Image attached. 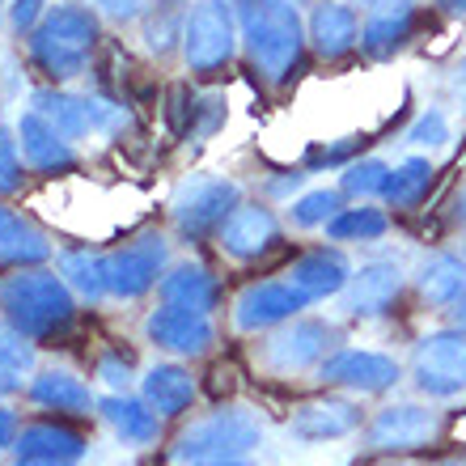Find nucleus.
<instances>
[{"mask_svg":"<svg viewBox=\"0 0 466 466\" xmlns=\"http://www.w3.org/2000/svg\"><path fill=\"white\" fill-rule=\"evenodd\" d=\"M0 319L25 339H56L73 327L76 293L47 268H13L0 276Z\"/></svg>","mask_w":466,"mask_h":466,"instance_id":"obj_1","label":"nucleus"},{"mask_svg":"<svg viewBox=\"0 0 466 466\" xmlns=\"http://www.w3.org/2000/svg\"><path fill=\"white\" fill-rule=\"evenodd\" d=\"M238 5V35H242L246 60L271 86H284L306 51V25L293 5L280 0H233Z\"/></svg>","mask_w":466,"mask_h":466,"instance_id":"obj_2","label":"nucleus"},{"mask_svg":"<svg viewBox=\"0 0 466 466\" xmlns=\"http://www.w3.org/2000/svg\"><path fill=\"white\" fill-rule=\"evenodd\" d=\"M94 47H98V13L86 9V5H56L30 30V60L51 81L81 76Z\"/></svg>","mask_w":466,"mask_h":466,"instance_id":"obj_3","label":"nucleus"},{"mask_svg":"<svg viewBox=\"0 0 466 466\" xmlns=\"http://www.w3.org/2000/svg\"><path fill=\"white\" fill-rule=\"evenodd\" d=\"M238 17L229 0H199L183 22V60L191 76H217L229 68L238 51Z\"/></svg>","mask_w":466,"mask_h":466,"instance_id":"obj_4","label":"nucleus"},{"mask_svg":"<svg viewBox=\"0 0 466 466\" xmlns=\"http://www.w3.org/2000/svg\"><path fill=\"white\" fill-rule=\"evenodd\" d=\"M258 441H263L258 411H250V407H221V411H212L208 420L191 424L178 437L174 458L183 466L204 462V458H238V454H250Z\"/></svg>","mask_w":466,"mask_h":466,"instance_id":"obj_5","label":"nucleus"},{"mask_svg":"<svg viewBox=\"0 0 466 466\" xmlns=\"http://www.w3.org/2000/svg\"><path fill=\"white\" fill-rule=\"evenodd\" d=\"M242 204V187L233 178H221V174H196L178 183L170 199V217L178 225V233L187 238H204V233H217L225 225L233 208Z\"/></svg>","mask_w":466,"mask_h":466,"instance_id":"obj_6","label":"nucleus"},{"mask_svg":"<svg viewBox=\"0 0 466 466\" xmlns=\"http://www.w3.org/2000/svg\"><path fill=\"white\" fill-rule=\"evenodd\" d=\"M339 344V331L335 322L327 319H289L276 327V335L263 348V365L276 373V378H293V373H306V369H319L327 356Z\"/></svg>","mask_w":466,"mask_h":466,"instance_id":"obj_7","label":"nucleus"},{"mask_svg":"<svg viewBox=\"0 0 466 466\" xmlns=\"http://www.w3.org/2000/svg\"><path fill=\"white\" fill-rule=\"evenodd\" d=\"M411 381L429 399H454L466 390V331H432L411 352Z\"/></svg>","mask_w":466,"mask_h":466,"instance_id":"obj_8","label":"nucleus"},{"mask_svg":"<svg viewBox=\"0 0 466 466\" xmlns=\"http://www.w3.org/2000/svg\"><path fill=\"white\" fill-rule=\"evenodd\" d=\"M445 420L424 403H390L369 420L365 450L369 454H407V450H424L441 437Z\"/></svg>","mask_w":466,"mask_h":466,"instance_id":"obj_9","label":"nucleus"},{"mask_svg":"<svg viewBox=\"0 0 466 466\" xmlns=\"http://www.w3.org/2000/svg\"><path fill=\"white\" fill-rule=\"evenodd\" d=\"M399 378H403V365L373 348H335L319 365L322 386H339L352 394H386Z\"/></svg>","mask_w":466,"mask_h":466,"instance_id":"obj_10","label":"nucleus"},{"mask_svg":"<svg viewBox=\"0 0 466 466\" xmlns=\"http://www.w3.org/2000/svg\"><path fill=\"white\" fill-rule=\"evenodd\" d=\"M166 255L170 250H166L161 233H145V238L127 242L123 250H111L106 255V293L123 297V301L145 297L166 276Z\"/></svg>","mask_w":466,"mask_h":466,"instance_id":"obj_11","label":"nucleus"},{"mask_svg":"<svg viewBox=\"0 0 466 466\" xmlns=\"http://www.w3.org/2000/svg\"><path fill=\"white\" fill-rule=\"evenodd\" d=\"M306 306H314L293 280H263V284H250L238 301H233V327L246 335L255 331H271L280 322L297 319Z\"/></svg>","mask_w":466,"mask_h":466,"instance_id":"obj_12","label":"nucleus"},{"mask_svg":"<svg viewBox=\"0 0 466 466\" xmlns=\"http://www.w3.org/2000/svg\"><path fill=\"white\" fill-rule=\"evenodd\" d=\"M30 106H35L38 115H47L68 140H81V136H94V132H111V127L123 123L119 106H111V102H102V98H76V94H64V89H35Z\"/></svg>","mask_w":466,"mask_h":466,"instance_id":"obj_13","label":"nucleus"},{"mask_svg":"<svg viewBox=\"0 0 466 466\" xmlns=\"http://www.w3.org/2000/svg\"><path fill=\"white\" fill-rule=\"evenodd\" d=\"M145 335L170 356H204L212 348V339H217L208 314L204 309H183V306L153 309L145 322Z\"/></svg>","mask_w":466,"mask_h":466,"instance_id":"obj_14","label":"nucleus"},{"mask_svg":"<svg viewBox=\"0 0 466 466\" xmlns=\"http://www.w3.org/2000/svg\"><path fill=\"white\" fill-rule=\"evenodd\" d=\"M276 242H280V221L271 217V208H258V204H238L217 229V246L238 263L268 255Z\"/></svg>","mask_w":466,"mask_h":466,"instance_id":"obj_15","label":"nucleus"},{"mask_svg":"<svg viewBox=\"0 0 466 466\" xmlns=\"http://www.w3.org/2000/svg\"><path fill=\"white\" fill-rule=\"evenodd\" d=\"M360 407L352 403V399H309V403H301L289 416V432H293L297 441H339V437H352L356 429H360Z\"/></svg>","mask_w":466,"mask_h":466,"instance_id":"obj_16","label":"nucleus"},{"mask_svg":"<svg viewBox=\"0 0 466 466\" xmlns=\"http://www.w3.org/2000/svg\"><path fill=\"white\" fill-rule=\"evenodd\" d=\"M403 293V271L394 263H365L360 271H352L344 284V309L352 319H381L390 314V306Z\"/></svg>","mask_w":466,"mask_h":466,"instance_id":"obj_17","label":"nucleus"},{"mask_svg":"<svg viewBox=\"0 0 466 466\" xmlns=\"http://www.w3.org/2000/svg\"><path fill=\"white\" fill-rule=\"evenodd\" d=\"M17 145H22V157L43 174H60V170H73L76 166L73 140H68L47 115H38L35 106L17 119Z\"/></svg>","mask_w":466,"mask_h":466,"instance_id":"obj_18","label":"nucleus"},{"mask_svg":"<svg viewBox=\"0 0 466 466\" xmlns=\"http://www.w3.org/2000/svg\"><path fill=\"white\" fill-rule=\"evenodd\" d=\"M416 30V9L411 0H378L369 5V17L360 25V47L369 60H390Z\"/></svg>","mask_w":466,"mask_h":466,"instance_id":"obj_19","label":"nucleus"},{"mask_svg":"<svg viewBox=\"0 0 466 466\" xmlns=\"http://www.w3.org/2000/svg\"><path fill=\"white\" fill-rule=\"evenodd\" d=\"M306 38L314 43L322 60H344V56H352L360 47V17L344 0H322L319 9L309 13Z\"/></svg>","mask_w":466,"mask_h":466,"instance_id":"obj_20","label":"nucleus"},{"mask_svg":"<svg viewBox=\"0 0 466 466\" xmlns=\"http://www.w3.org/2000/svg\"><path fill=\"white\" fill-rule=\"evenodd\" d=\"M348 276H352V263L344 258V250H309L289 268V280L309 297V301H322V297H339L344 293Z\"/></svg>","mask_w":466,"mask_h":466,"instance_id":"obj_21","label":"nucleus"},{"mask_svg":"<svg viewBox=\"0 0 466 466\" xmlns=\"http://www.w3.org/2000/svg\"><path fill=\"white\" fill-rule=\"evenodd\" d=\"M157 293L166 306H183V309H217L221 301V284L212 276L208 268H199V263H174L166 276L157 280Z\"/></svg>","mask_w":466,"mask_h":466,"instance_id":"obj_22","label":"nucleus"},{"mask_svg":"<svg viewBox=\"0 0 466 466\" xmlns=\"http://www.w3.org/2000/svg\"><path fill=\"white\" fill-rule=\"evenodd\" d=\"M140 399H145L161 420H174L196 403V378H191L183 365H153L145 373V381H140Z\"/></svg>","mask_w":466,"mask_h":466,"instance_id":"obj_23","label":"nucleus"},{"mask_svg":"<svg viewBox=\"0 0 466 466\" xmlns=\"http://www.w3.org/2000/svg\"><path fill=\"white\" fill-rule=\"evenodd\" d=\"M98 416L106 420L115 429V437L127 445H148L157 441V429H161V416L145 399H132V394H106L98 399Z\"/></svg>","mask_w":466,"mask_h":466,"instance_id":"obj_24","label":"nucleus"},{"mask_svg":"<svg viewBox=\"0 0 466 466\" xmlns=\"http://www.w3.org/2000/svg\"><path fill=\"white\" fill-rule=\"evenodd\" d=\"M30 399L38 407H47V411H64V416H89L98 399L89 390L81 378H73L68 369H47V373H38L35 386H30Z\"/></svg>","mask_w":466,"mask_h":466,"instance_id":"obj_25","label":"nucleus"},{"mask_svg":"<svg viewBox=\"0 0 466 466\" xmlns=\"http://www.w3.org/2000/svg\"><path fill=\"white\" fill-rule=\"evenodd\" d=\"M17 458H76L86 454V437L68 424H56V420H38V424H25L17 432Z\"/></svg>","mask_w":466,"mask_h":466,"instance_id":"obj_26","label":"nucleus"},{"mask_svg":"<svg viewBox=\"0 0 466 466\" xmlns=\"http://www.w3.org/2000/svg\"><path fill=\"white\" fill-rule=\"evenodd\" d=\"M416 293L429 301V306L454 309L466 297V263L458 255H432L416 276Z\"/></svg>","mask_w":466,"mask_h":466,"instance_id":"obj_27","label":"nucleus"},{"mask_svg":"<svg viewBox=\"0 0 466 466\" xmlns=\"http://www.w3.org/2000/svg\"><path fill=\"white\" fill-rule=\"evenodd\" d=\"M47 255H51V246L35 225L22 221L17 212L0 208V258H5V263H13V268H35V263H43Z\"/></svg>","mask_w":466,"mask_h":466,"instance_id":"obj_28","label":"nucleus"},{"mask_svg":"<svg viewBox=\"0 0 466 466\" xmlns=\"http://www.w3.org/2000/svg\"><path fill=\"white\" fill-rule=\"evenodd\" d=\"M432 178H437V170H432V161L429 157H407L399 161L390 170V178H386V204L390 208H416L420 199L429 196V187Z\"/></svg>","mask_w":466,"mask_h":466,"instance_id":"obj_29","label":"nucleus"},{"mask_svg":"<svg viewBox=\"0 0 466 466\" xmlns=\"http://www.w3.org/2000/svg\"><path fill=\"white\" fill-rule=\"evenodd\" d=\"M60 276L68 280L76 297L86 301H102L106 293V255H89V250H64L60 255Z\"/></svg>","mask_w":466,"mask_h":466,"instance_id":"obj_30","label":"nucleus"},{"mask_svg":"<svg viewBox=\"0 0 466 466\" xmlns=\"http://www.w3.org/2000/svg\"><path fill=\"white\" fill-rule=\"evenodd\" d=\"M331 242H378L381 233L390 229V217L381 208H339L331 221L322 225Z\"/></svg>","mask_w":466,"mask_h":466,"instance_id":"obj_31","label":"nucleus"},{"mask_svg":"<svg viewBox=\"0 0 466 466\" xmlns=\"http://www.w3.org/2000/svg\"><path fill=\"white\" fill-rule=\"evenodd\" d=\"M339 208H344V191H339V187H319V191L293 199L289 221H293L297 229H319V225H327Z\"/></svg>","mask_w":466,"mask_h":466,"instance_id":"obj_32","label":"nucleus"},{"mask_svg":"<svg viewBox=\"0 0 466 466\" xmlns=\"http://www.w3.org/2000/svg\"><path fill=\"white\" fill-rule=\"evenodd\" d=\"M386 178H390V166L381 157H360V161H352L344 170V178H339V191L344 196H381L386 191Z\"/></svg>","mask_w":466,"mask_h":466,"instance_id":"obj_33","label":"nucleus"},{"mask_svg":"<svg viewBox=\"0 0 466 466\" xmlns=\"http://www.w3.org/2000/svg\"><path fill=\"white\" fill-rule=\"evenodd\" d=\"M407 145L445 148V145H450V123H445V115L441 111H420L416 123L407 127Z\"/></svg>","mask_w":466,"mask_h":466,"instance_id":"obj_34","label":"nucleus"},{"mask_svg":"<svg viewBox=\"0 0 466 466\" xmlns=\"http://www.w3.org/2000/svg\"><path fill=\"white\" fill-rule=\"evenodd\" d=\"M22 187V157H17V140L0 127V196H13Z\"/></svg>","mask_w":466,"mask_h":466,"instance_id":"obj_35","label":"nucleus"},{"mask_svg":"<svg viewBox=\"0 0 466 466\" xmlns=\"http://www.w3.org/2000/svg\"><path fill=\"white\" fill-rule=\"evenodd\" d=\"M94 13H102L106 22H136L140 13H145V0H89Z\"/></svg>","mask_w":466,"mask_h":466,"instance_id":"obj_36","label":"nucleus"},{"mask_svg":"<svg viewBox=\"0 0 466 466\" xmlns=\"http://www.w3.org/2000/svg\"><path fill=\"white\" fill-rule=\"evenodd\" d=\"M98 373L106 386H115V394L127 390V378H132V369H127V360H119V356H102L98 360Z\"/></svg>","mask_w":466,"mask_h":466,"instance_id":"obj_37","label":"nucleus"},{"mask_svg":"<svg viewBox=\"0 0 466 466\" xmlns=\"http://www.w3.org/2000/svg\"><path fill=\"white\" fill-rule=\"evenodd\" d=\"M9 17H13V25H17V30H25V35H30V30L43 22V0H13Z\"/></svg>","mask_w":466,"mask_h":466,"instance_id":"obj_38","label":"nucleus"},{"mask_svg":"<svg viewBox=\"0 0 466 466\" xmlns=\"http://www.w3.org/2000/svg\"><path fill=\"white\" fill-rule=\"evenodd\" d=\"M17 390H22V369H13L0 360V399H5V394H17Z\"/></svg>","mask_w":466,"mask_h":466,"instance_id":"obj_39","label":"nucleus"},{"mask_svg":"<svg viewBox=\"0 0 466 466\" xmlns=\"http://www.w3.org/2000/svg\"><path fill=\"white\" fill-rule=\"evenodd\" d=\"M17 441V420H13L9 407H0V445H13Z\"/></svg>","mask_w":466,"mask_h":466,"instance_id":"obj_40","label":"nucleus"},{"mask_svg":"<svg viewBox=\"0 0 466 466\" xmlns=\"http://www.w3.org/2000/svg\"><path fill=\"white\" fill-rule=\"evenodd\" d=\"M191 466H255L246 454H238V458H204V462H191Z\"/></svg>","mask_w":466,"mask_h":466,"instance_id":"obj_41","label":"nucleus"},{"mask_svg":"<svg viewBox=\"0 0 466 466\" xmlns=\"http://www.w3.org/2000/svg\"><path fill=\"white\" fill-rule=\"evenodd\" d=\"M17 466H73L68 458H17Z\"/></svg>","mask_w":466,"mask_h":466,"instance_id":"obj_42","label":"nucleus"},{"mask_svg":"<svg viewBox=\"0 0 466 466\" xmlns=\"http://www.w3.org/2000/svg\"><path fill=\"white\" fill-rule=\"evenodd\" d=\"M445 13H454V17H466V0H437Z\"/></svg>","mask_w":466,"mask_h":466,"instance_id":"obj_43","label":"nucleus"},{"mask_svg":"<svg viewBox=\"0 0 466 466\" xmlns=\"http://www.w3.org/2000/svg\"><path fill=\"white\" fill-rule=\"evenodd\" d=\"M454 327H458V331H466V297L454 306Z\"/></svg>","mask_w":466,"mask_h":466,"instance_id":"obj_44","label":"nucleus"},{"mask_svg":"<svg viewBox=\"0 0 466 466\" xmlns=\"http://www.w3.org/2000/svg\"><path fill=\"white\" fill-rule=\"evenodd\" d=\"M454 81H458V89H466V56L458 60V68H454Z\"/></svg>","mask_w":466,"mask_h":466,"instance_id":"obj_45","label":"nucleus"},{"mask_svg":"<svg viewBox=\"0 0 466 466\" xmlns=\"http://www.w3.org/2000/svg\"><path fill=\"white\" fill-rule=\"evenodd\" d=\"M454 208H458V221L466 225V187H462V191H458V204H454Z\"/></svg>","mask_w":466,"mask_h":466,"instance_id":"obj_46","label":"nucleus"},{"mask_svg":"<svg viewBox=\"0 0 466 466\" xmlns=\"http://www.w3.org/2000/svg\"><path fill=\"white\" fill-rule=\"evenodd\" d=\"M441 466H466V458H450V462H441Z\"/></svg>","mask_w":466,"mask_h":466,"instance_id":"obj_47","label":"nucleus"},{"mask_svg":"<svg viewBox=\"0 0 466 466\" xmlns=\"http://www.w3.org/2000/svg\"><path fill=\"white\" fill-rule=\"evenodd\" d=\"M280 5H293V9H301V5H306V0H280Z\"/></svg>","mask_w":466,"mask_h":466,"instance_id":"obj_48","label":"nucleus"},{"mask_svg":"<svg viewBox=\"0 0 466 466\" xmlns=\"http://www.w3.org/2000/svg\"><path fill=\"white\" fill-rule=\"evenodd\" d=\"M0 5H5V0H0Z\"/></svg>","mask_w":466,"mask_h":466,"instance_id":"obj_49","label":"nucleus"}]
</instances>
